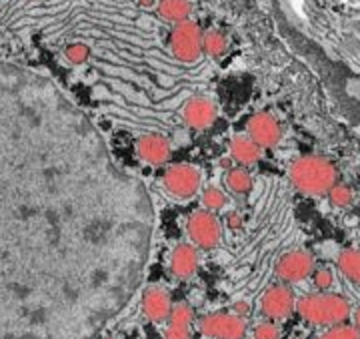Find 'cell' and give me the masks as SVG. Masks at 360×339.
<instances>
[{"mask_svg": "<svg viewBox=\"0 0 360 339\" xmlns=\"http://www.w3.org/2000/svg\"><path fill=\"white\" fill-rule=\"evenodd\" d=\"M162 185L168 193L176 199H191L198 193V189L202 185V177H200V171L194 165L179 163V165H172L165 171Z\"/></svg>", "mask_w": 360, "mask_h": 339, "instance_id": "6", "label": "cell"}, {"mask_svg": "<svg viewBox=\"0 0 360 339\" xmlns=\"http://www.w3.org/2000/svg\"><path fill=\"white\" fill-rule=\"evenodd\" d=\"M319 339H360V331L354 326H335L326 329Z\"/></svg>", "mask_w": 360, "mask_h": 339, "instance_id": "24", "label": "cell"}, {"mask_svg": "<svg viewBox=\"0 0 360 339\" xmlns=\"http://www.w3.org/2000/svg\"><path fill=\"white\" fill-rule=\"evenodd\" d=\"M226 187L236 195H246L252 189V177L243 167H234L226 173Z\"/></svg>", "mask_w": 360, "mask_h": 339, "instance_id": "19", "label": "cell"}, {"mask_svg": "<svg viewBox=\"0 0 360 339\" xmlns=\"http://www.w3.org/2000/svg\"><path fill=\"white\" fill-rule=\"evenodd\" d=\"M338 271L347 277L350 283L360 285V251L356 249H345L338 253Z\"/></svg>", "mask_w": 360, "mask_h": 339, "instance_id": "17", "label": "cell"}, {"mask_svg": "<svg viewBox=\"0 0 360 339\" xmlns=\"http://www.w3.org/2000/svg\"><path fill=\"white\" fill-rule=\"evenodd\" d=\"M198 329L208 339H245L248 326L234 313H210L198 321Z\"/></svg>", "mask_w": 360, "mask_h": 339, "instance_id": "7", "label": "cell"}, {"mask_svg": "<svg viewBox=\"0 0 360 339\" xmlns=\"http://www.w3.org/2000/svg\"><path fill=\"white\" fill-rule=\"evenodd\" d=\"M296 309V297L292 289L283 283V285H272L264 291L260 297V312L270 321H281L290 317V313Z\"/></svg>", "mask_w": 360, "mask_h": 339, "instance_id": "10", "label": "cell"}, {"mask_svg": "<svg viewBox=\"0 0 360 339\" xmlns=\"http://www.w3.org/2000/svg\"><path fill=\"white\" fill-rule=\"evenodd\" d=\"M328 199H330V203L338 209H347L352 205V201H354V195H352V191H350V187L347 185H340V183H336L335 187L328 191Z\"/></svg>", "mask_w": 360, "mask_h": 339, "instance_id": "22", "label": "cell"}, {"mask_svg": "<svg viewBox=\"0 0 360 339\" xmlns=\"http://www.w3.org/2000/svg\"><path fill=\"white\" fill-rule=\"evenodd\" d=\"M65 56L68 63H72V65H82V63H86L90 56V49L86 44H82V42H72V44H68L65 51Z\"/></svg>", "mask_w": 360, "mask_h": 339, "instance_id": "23", "label": "cell"}, {"mask_svg": "<svg viewBox=\"0 0 360 339\" xmlns=\"http://www.w3.org/2000/svg\"><path fill=\"white\" fill-rule=\"evenodd\" d=\"M229 153H231L232 161H236L243 167H248V165L258 163L262 151L246 135H236V137H232L231 143H229Z\"/></svg>", "mask_w": 360, "mask_h": 339, "instance_id": "15", "label": "cell"}, {"mask_svg": "<svg viewBox=\"0 0 360 339\" xmlns=\"http://www.w3.org/2000/svg\"><path fill=\"white\" fill-rule=\"evenodd\" d=\"M288 179L296 191L304 195H328V191L338 183V169L324 156H298L288 167Z\"/></svg>", "mask_w": 360, "mask_h": 339, "instance_id": "2", "label": "cell"}, {"mask_svg": "<svg viewBox=\"0 0 360 339\" xmlns=\"http://www.w3.org/2000/svg\"><path fill=\"white\" fill-rule=\"evenodd\" d=\"M146 185L65 89L0 61V339H92L139 293Z\"/></svg>", "mask_w": 360, "mask_h": 339, "instance_id": "1", "label": "cell"}, {"mask_svg": "<svg viewBox=\"0 0 360 339\" xmlns=\"http://www.w3.org/2000/svg\"><path fill=\"white\" fill-rule=\"evenodd\" d=\"M219 117V109L208 97H193L182 106V121L194 130H206L214 125Z\"/></svg>", "mask_w": 360, "mask_h": 339, "instance_id": "11", "label": "cell"}, {"mask_svg": "<svg viewBox=\"0 0 360 339\" xmlns=\"http://www.w3.org/2000/svg\"><path fill=\"white\" fill-rule=\"evenodd\" d=\"M141 2V6H144V8H150V6H155L156 0H139Z\"/></svg>", "mask_w": 360, "mask_h": 339, "instance_id": "30", "label": "cell"}, {"mask_svg": "<svg viewBox=\"0 0 360 339\" xmlns=\"http://www.w3.org/2000/svg\"><path fill=\"white\" fill-rule=\"evenodd\" d=\"M170 309H172V300H170V293L165 287L150 285L144 289V293H142V312L150 321H155V323L167 321Z\"/></svg>", "mask_w": 360, "mask_h": 339, "instance_id": "13", "label": "cell"}, {"mask_svg": "<svg viewBox=\"0 0 360 339\" xmlns=\"http://www.w3.org/2000/svg\"><path fill=\"white\" fill-rule=\"evenodd\" d=\"M354 327L360 331V307L354 312Z\"/></svg>", "mask_w": 360, "mask_h": 339, "instance_id": "31", "label": "cell"}, {"mask_svg": "<svg viewBox=\"0 0 360 339\" xmlns=\"http://www.w3.org/2000/svg\"><path fill=\"white\" fill-rule=\"evenodd\" d=\"M314 277V285L319 291H328L330 287L335 285V273L328 269V267H321V269H314L312 271Z\"/></svg>", "mask_w": 360, "mask_h": 339, "instance_id": "25", "label": "cell"}, {"mask_svg": "<svg viewBox=\"0 0 360 339\" xmlns=\"http://www.w3.org/2000/svg\"><path fill=\"white\" fill-rule=\"evenodd\" d=\"M158 14L172 25H180L184 20H191L193 4L191 0H160L158 2Z\"/></svg>", "mask_w": 360, "mask_h": 339, "instance_id": "16", "label": "cell"}, {"mask_svg": "<svg viewBox=\"0 0 360 339\" xmlns=\"http://www.w3.org/2000/svg\"><path fill=\"white\" fill-rule=\"evenodd\" d=\"M232 312H234V315H238V317L245 319L246 315L250 313V305H248L246 301H236V303L232 305Z\"/></svg>", "mask_w": 360, "mask_h": 339, "instance_id": "28", "label": "cell"}, {"mask_svg": "<svg viewBox=\"0 0 360 339\" xmlns=\"http://www.w3.org/2000/svg\"><path fill=\"white\" fill-rule=\"evenodd\" d=\"M298 315L310 326L335 327L350 317V303L338 293H309L296 301Z\"/></svg>", "mask_w": 360, "mask_h": 339, "instance_id": "3", "label": "cell"}, {"mask_svg": "<svg viewBox=\"0 0 360 339\" xmlns=\"http://www.w3.org/2000/svg\"><path fill=\"white\" fill-rule=\"evenodd\" d=\"M229 51V40L224 37V32H220L217 28L202 32V54L210 58H220Z\"/></svg>", "mask_w": 360, "mask_h": 339, "instance_id": "18", "label": "cell"}, {"mask_svg": "<svg viewBox=\"0 0 360 339\" xmlns=\"http://www.w3.org/2000/svg\"><path fill=\"white\" fill-rule=\"evenodd\" d=\"M226 225H229L231 229H240V227H243V217H240L238 213H231V215L226 217Z\"/></svg>", "mask_w": 360, "mask_h": 339, "instance_id": "29", "label": "cell"}, {"mask_svg": "<svg viewBox=\"0 0 360 339\" xmlns=\"http://www.w3.org/2000/svg\"><path fill=\"white\" fill-rule=\"evenodd\" d=\"M295 339H298V338H295Z\"/></svg>", "mask_w": 360, "mask_h": 339, "instance_id": "32", "label": "cell"}, {"mask_svg": "<svg viewBox=\"0 0 360 339\" xmlns=\"http://www.w3.org/2000/svg\"><path fill=\"white\" fill-rule=\"evenodd\" d=\"M168 49L180 63H196L202 56V28L194 20L174 25L168 39Z\"/></svg>", "mask_w": 360, "mask_h": 339, "instance_id": "4", "label": "cell"}, {"mask_svg": "<svg viewBox=\"0 0 360 339\" xmlns=\"http://www.w3.org/2000/svg\"><path fill=\"white\" fill-rule=\"evenodd\" d=\"M136 153L146 165L162 167L170 159L172 147H170V141L167 137H162L158 132H148V135H142L136 141Z\"/></svg>", "mask_w": 360, "mask_h": 339, "instance_id": "12", "label": "cell"}, {"mask_svg": "<svg viewBox=\"0 0 360 339\" xmlns=\"http://www.w3.org/2000/svg\"><path fill=\"white\" fill-rule=\"evenodd\" d=\"M255 339H278L281 338V329L274 326L272 321H264L255 327Z\"/></svg>", "mask_w": 360, "mask_h": 339, "instance_id": "26", "label": "cell"}, {"mask_svg": "<svg viewBox=\"0 0 360 339\" xmlns=\"http://www.w3.org/2000/svg\"><path fill=\"white\" fill-rule=\"evenodd\" d=\"M200 253L193 243H179L170 253V273L179 279H191L198 271Z\"/></svg>", "mask_w": 360, "mask_h": 339, "instance_id": "14", "label": "cell"}, {"mask_svg": "<svg viewBox=\"0 0 360 339\" xmlns=\"http://www.w3.org/2000/svg\"><path fill=\"white\" fill-rule=\"evenodd\" d=\"M246 137L258 149H274L283 139V127L270 113H255L246 123Z\"/></svg>", "mask_w": 360, "mask_h": 339, "instance_id": "9", "label": "cell"}, {"mask_svg": "<svg viewBox=\"0 0 360 339\" xmlns=\"http://www.w3.org/2000/svg\"><path fill=\"white\" fill-rule=\"evenodd\" d=\"M165 339H191V327H179L168 323Z\"/></svg>", "mask_w": 360, "mask_h": 339, "instance_id": "27", "label": "cell"}, {"mask_svg": "<svg viewBox=\"0 0 360 339\" xmlns=\"http://www.w3.org/2000/svg\"><path fill=\"white\" fill-rule=\"evenodd\" d=\"M193 319H194V309L188 305V303H184V301H180V303H176V305H172L170 315H168V323H170V326L191 327Z\"/></svg>", "mask_w": 360, "mask_h": 339, "instance_id": "21", "label": "cell"}, {"mask_svg": "<svg viewBox=\"0 0 360 339\" xmlns=\"http://www.w3.org/2000/svg\"><path fill=\"white\" fill-rule=\"evenodd\" d=\"M314 271V257L304 249H296L290 253H284L276 261L274 273L283 283H298L304 281Z\"/></svg>", "mask_w": 360, "mask_h": 339, "instance_id": "8", "label": "cell"}, {"mask_svg": "<svg viewBox=\"0 0 360 339\" xmlns=\"http://www.w3.org/2000/svg\"><path fill=\"white\" fill-rule=\"evenodd\" d=\"M186 233L191 237V243L194 247L202 249V251L217 249L222 239L219 217L206 209H198L191 215V219L186 223Z\"/></svg>", "mask_w": 360, "mask_h": 339, "instance_id": "5", "label": "cell"}, {"mask_svg": "<svg viewBox=\"0 0 360 339\" xmlns=\"http://www.w3.org/2000/svg\"><path fill=\"white\" fill-rule=\"evenodd\" d=\"M202 205L206 211H222L229 205V197L219 187H206L202 191Z\"/></svg>", "mask_w": 360, "mask_h": 339, "instance_id": "20", "label": "cell"}]
</instances>
